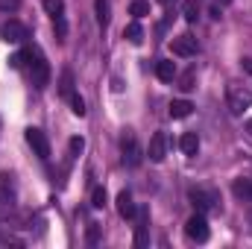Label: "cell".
<instances>
[{"mask_svg":"<svg viewBox=\"0 0 252 249\" xmlns=\"http://www.w3.org/2000/svg\"><path fill=\"white\" fill-rule=\"evenodd\" d=\"M59 91H62V97H70V94H73V73H70V70H62V85H59Z\"/></svg>","mask_w":252,"mask_h":249,"instance_id":"23","label":"cell"},{"mask_svg":"<svg viewBox=\"0 0 252 249\" xmlns=\"http://www.w3.org/2000/svg\"><path fill=\"white\" fill-rule=\"evenodd\" d=\"M135 211H138V205L132 202V193L129 190H121L118 193V214L124 220H135Z\"/></svg>","mask_w":252,"mask_h":249,"instance_id":"12","label":"cell"},{"mask_svg":"<svg viewBox=\"0 0 252 249\" xmlns=\"http://www.w3.org/2000/svg\"><path fill=\"white\" fill-rule=\"evenodd\" d=\"M190 202L199 214H208V211H220V193L211 190V187H190Z\"/></svg>","mask_w":252,"mask_h":249,"instance_id":"3","label":"cell"},{"mask_svg":"<svg viewBox=\"0 0 252 249\" xmlns=\"http://www.w3.org/2000/svg\"><path fill=\"white\" fill-rule=\"evenodd\" d=\"M124 38H126V41H132V44H141V38H144V30H141V24H138V21H132V24L124 30Z\"/></svg>","mask_w":252,"mask_h":249,"instance_id":"18","label":"cell"},{"mask_svg":"<svg viewBox=\"0 0 252 249\" xmlns=\"http://www.w3.org/2000/svg\"><path fill=\"white\" fill-rule=\"evenodd\" d=\"M91 205H94V208H103V205H106V187H94V190H91Z\"/></svg>","mask_w":252,"mask_h":249,"instance_id":"25","label":"cell"},{"mask_svg":"<svg viewBox=\"0 0 252 249\" xmlns=\"http://www.w3.org/2000/svg\"><path fill=\"white\" fill-rule=\"evenodd\" d=\"M241 64H244V70H250V73H252V59H244Z\"/></svg>","mask_w":252,"mask_h":249,"instance_id":"30","label":"cell"},{"mask_svg":"<svg viewBox=\"0 0 252 249\" xmlns=\"http://www.w3.org/2000/svg\"><path fill=\"white\" fill-rule=\"evenodd\" d=\"M100 232H103L100 223H88V229H85V241H88L91 247H97V244H100Z\"/></svg>","mask_w":252,"mask_h":249,"instance_id":"21","label":"cell"},{"mask_svg":"<svg viewBox=\"0 0 252 249\" xmlns=\"http://www.w3.org/2000/svg\"><path fill=\"white\" fill-rule=\"evenodd\" d=\"M247 132H250V135H252V118H250V121H247Z\"/></svg>","mask_w":252,"mask_h":249,"instance_id":"32","label":"cell"},{"mask_svg":"<svg viewBox=\"0 0 252 249\" xmlns=\"http://www.w3.org/2000/svg\"><path fill=\"white\" fill-rule=\"evenodd\" d=\"M150 241V208H138L135 211V247H147Z\"/></svg>","mask_w":252,"mask_h":249,"instance_id":"9","label":"cell"},{"mask_svg":"<svg viewBox=\"0 0 252 249\" xmlns=\"http://www.w3.org/2000/svg\"><path fill=\"white\" fill-rule=\"evenodd\" d=\"M223 3H232V0H223Z\"/></svg>","mask_w":252,"mask_h":249,"instance_id":"33","label":"cell"},{"mask_svg":"<svg viewBox=\"0 0 252 249\" xmlns=\"http://www.w3.org/2000/svg\"><path fill=\"white\" fill-rule=\"evenodd\" d=\"M24 56H27V64H30V79H32V85H35V88H44V85L50 82V62L44 59V53H41L35 44L27 47Z\"/></svg>","mask_w":252,"mask_h":249,"instance_id":"1","label":"cell"},{"mask_svg":"<svg viewBox=\"0 0 252 249\" xmlns=\"http://www.w3.org/2000/svg\"><path fill=\"white\" fill-rule=\"evenodd\" d=\"M182 15H185L188 24H196V18H199V6H196V0H188V3H185V12H182Z\"/></svg>","mask_w":252,"mask_h":249,"instance_id":"24","label":"cell"},{"mask_svg":"<svg viewBox=\"0 0 252 249\" xmlns=\"http://www.w3.org/2000/svg\"><path fill=\"white\" fill-rule=\"evenodd\" d=\"M121 158H124L126 167H138L141 164V147H138V138L132 129H126L124 138H121Z\"/></svg>","mask_w":252,"mask_h":249,"instance_id":"4","label":"cell"},{"mask_svg":"<svg viewBox=\"0 0 252 249\" xmlns=\"http://www.w3.org/2000/svg\"><path fill=\"white\" fill-rule=\"evenodd\" d=\"M85 150V138H70V156H79Z\"/></svg>","mask_w":252,"mask_h":249,"instance_id":"27","label":"cell"},{"mask_svg":"<svg viewBox=\"0 0 252 249\" xmlns=\"http://www.w3.org/2000/svg\"><path fill=\"white\" fill-rule=\"evenodd\" d=\"M27 144L32 147V153H35L41 161H47V158H50V141H47V135H44L41 129L30 126V129H27Z\"/></svg>","mask_w":252,"mask_h":249,"instance_id":"6","label":"cell"},{"mask_svg":"<svg viewBox=\"0 0 252 249\" xmlns=\"http://www.w3.org/2000/svg\"><path fill=\"white\" fill-rule=\"evenodd\" d=\"M129 12L135 15V21H141V18H147V15H150V3H147V0H132Z\"/></svg>","mask_w":252,"mask_h":249,"instance_id":"20","label":"cell"},{"mask_svg":"<svg viewBox=\"0 0 252 249\" xmlns=\"http://www.w3.org/2000/svg\"><path fill=\"white\" fill-rule=\"evenodd\" d=\"M44 12H47L50 18L64 15V0H44Z\"/></svg>","mask_w":252,"mask_h":249,"instance_id":"22","label":"cell"},{"mask_svg":"<svg viewBox=\"0 0 252 249\" xmlns=\"http://www.w3.org/2000/svg\"><path fill=\"white\" fill-rule=\"evenodd\" d=\"M226 103H229V112L232 115H244L252 106V91L244 82H229L226 85Z\"/></svg>","mask_w":252,"mask_h":249,"instance_id":"2","label":"cell"},{"mask_svg":"<svg viewBox=\"0 0 252 249\" xmlns=\"http://www.w3.org/2000/svg\"><path fill=\"white\" fill-rule=\"evenodd\" d=\"M147 156H150V161H164V156H167V135L164 132H156L153 138H150V150H147Z\"/></svg>","mask_w":252,"mask_h":249,"instance_id":"11","label":"cell"},{"mask_svg":"<svg viewBox=\"0 0 252 249\" xmlns=\"http://www.w3.org/2000/svg\"><path fill=\"white\" fill-rule=\"evenodd\" d=\"M158 3H161V6H170V3H176V0H158Z\"/></svg>","mask_w":252,"mask_h":249,"instance_id":"31","label":"cell"},{"mask_svg":"<svg viewBox=\"0 0 252 249\" xmlns=\"http://www.w3.org/2000/svg\"><path fill=\"white\" fill-rule=\"evenodd\" d=\"M156 76H158L161 82H173V79H176V64L173 62H158L156 64Z\"/></svg>","mask_w":252,"mask_h":249,"instance_id":"17","label":"cell"},{"mask_svg":"<svg viewBox=\"0 0 252 249\" xmlns=\"http://www.w3.org/2000/svg\"><path fill=\"white\" fill-rule=\"evenodd\" d=\"M0 38H3L6 44H21V41L30 38V30H27L21 21H6V24L0 27Z\"/></svg>","mask_w":252,"mask_h":249,"instance_id":"8","label":"cell"},{"mask_svg":"<svg viewBox=\"0 0 252 249\" xmlns=\"http://www.w3.org/2000/svg\"><path fill=\"white\" fill-rule=\"evenodd\" d=\"M21 0H0V12H18Z\"/></svg>","mask_w":252,"mask_h":249,"instance_id":"28","label":"cell"},{"mask_svg":"<svg viewBox=\"0 0 252 249\" xmlns=\"http://www.w3.org/2000/svg\"><path fill=\"white\" fill-rule=\"evenodd\" d=\"M190 112H193V103H188V100H173L170 103V118H176V121L188 118Z\"/></svg>","mask_w":252,"mask_h":249,"instance_id":"16","label":"cell"},{"mask_svg":"<svg viewBox=\"0 0 252 249\" xmlns=\"http://www.w3.org/2000/svg\"><path fill=\"white\" fill-rule=\"evenodd\" d=\"M193 79H196V73H193V70L182 73V79H179V88H182V91H190V88H193Z\"/></svg>","mask_w":252,"mask_h":249,"instance_id":"26","label":"cell"},{"mask_svg":"<svg viewBox=\"0 0 252 249\" xmlns=\"http://www.w3.org/2000/svg\"><path fill=\"white\" fill-rule=\"evenodd\" d=\"M24 62H27V56H24V53H15V56L9 59V64H12L15 70H21V67H24Z\"/></svg>","mask_w":252,"mask_h":249,"instance_id":"29","label":"cell"},{"mask_svg":"<svg viewBox=\"0 0 252 249\" xmlns=\"http://www.w3.org/2000/svg\"><path fill=\"white\" fill-rule=\"evenodd\" d=\"M94 12H97V24L106 30L109 21H112V6H109V0H94Z\"/></svg>","mask_w":252,"mask_h":249,"instance_id":"14","label":"cell"},{"mask_svg":"<svg viewBox=\"0 0 252 249\" xmlns=\"http://www.w3.org/2000/svg\"><path fill=\"white\" fill-rule=\"evenodd\" d=\"M232 193H235L238 199H244V202H252V179H235Z\"/></svg>","mask_w":252,"mask_h":249,"instance_id":"15","label":"cell"},{"mask_svg":"<svg viewBox=\"0 0 252 249\" xmlns=\"http://www.w3.org/2000/svg\"><path fill=\"white\" fill-rule=\"evenodd\" d=\"M185 235H188L190 241H196V244H205L208 241V220H205V214H193L188 217V223H185Z\"/></svg>","mask_w":252,"mask_h":249,"instance_id":"7","label":"cell"},{"mask_svg":"<svg viewBox=\"0 0 252 249\" xmlns=\"http://www.w3.org/2000/svg\"><path fill=\"white\" fill-rule=\"evenodd\" d=\"M179 150H182L185 156H196V153H199V138H196V132H185V135L179 138Z\"/></svg>","mask_w":252,"mask_h":249,"instance_id":"13","label":"cell"},{"mask_svg":"<svg viewBox=\"0 0 252 249\" xmlns=\"http://www.w3.org/2000/svg\"><path fill=\"white\" fill-rule=\"evenodd\" d=\"M170 50H173V56L188 59V56H196L199 44H196V38H193V35H176V38L170 41Z\"/></svg>","mask_w":252,"mask_h":249,"instance_id":"10","label":"cell"},{"mask_svg":"<svg viewBox=\"0 0 252 249\" xmlns=\"http://www.w3.org/2000/svg\"><path fill=\"white\" fill-rule=\"evenodd\" d=\"M18 202V187L12 173H0V214H9Z\"/></svg>","mask_w":252,"mask_h":249,"instance_id":"5","label":"cell"},{"mask_svg":"<svg viewBox=\"0 0 252 249\" xmlns=\"http://www.w3.org/2000/svg\"><path fill=\"white\" fill-rule=\"evenodd\" d=\"M67 100H70V112H73L76 118H85V112H88V109H85V100H82V97H79L76 91H73V94H70Z\"/></svg>","mask_w":252,"mask_h":249,"instance_id":"19","label":"cell"}]
</instances>
